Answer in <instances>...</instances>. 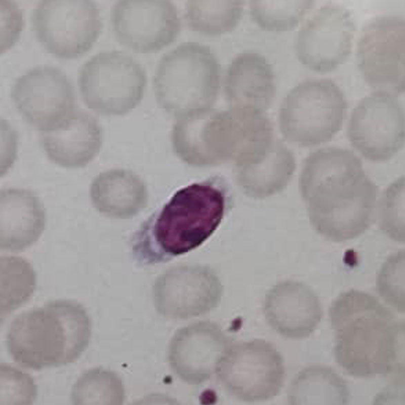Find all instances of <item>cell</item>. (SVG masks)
Returning <instances> with one entry per match:
<instances>
[{"mask_svg": "<svg viewBox=\"0 0 405 405\" xmlns=\"http://www.w3.org/2000/svg\"><path fill=\"white\" fill-rule=\"evenodd\" d=\"M224 185L212 179L177 191L134 233L132 252L136 263L143 266L164 263L204 244L224 218Z\"/></svg>", "mask_w": 405, "mask_h": 405, "instance_id": "3", "label": "cell"}, {"mask_svg": "<svg viewBox=\"0 0 405 405\" xmlns=\"http://www.w3.org/2000/svg\"><path fill=\"white\" fill-rule=\"evenodd\" d=\"M404 19L394 15L373 18L362 28L357 64L366 83L375 91L396 96L404 93Z\"/></svg>", "mask_w": 405, "mask_h": 405, "instance_id": "10", "label": "cell"}, {"mask_svg": "<svg viewBox=\"0 0 405 405\" xmlns=\"http://www.w3.org/2000/svg\"><path fill=\"white\" fill-rule=\"evenodd\" d=\"M222 288L208 268L180 265L161 274L153 288L156 311L173 319H186L204 315L219 304Z\"/></svg>", "mask_w": 405, "mask_h": 405, "instance_id": "15", "label": "cell"}, {"mask_svg": "<svg viewBox=\"0 0 405 405\" xmlns=\"http://www.w3.org/2000/svg\"><path fill=\"white\" fill-rule=\"evenodd\" d=\"M263 311L270 327L279 335L292 339L308 337L323 315L319 299L306 285L287 281L266 295Z\"/></svg>", "mask_w": 405, "mask_h": 405, "instance_id": "17", "label": "cell"}, {"mask_svg": "<svg viewBox=\"0 0 405 405\" xmlns=\"http://www.w3.org/2000/svg\"><path fill=\"white\" fill-rule=\"evenodd\" d=\"M31 25L37 40L61 59L80 57L98 38L102 28L99 8L90 0H46L34 8Z\"/></svg>", "mask_w": 405, "mask_h": 405, "instance_id": "9", "label": "cell"}, {"mask_svg": "<svg viewBox=\"0 0 405 405\" xmlns=\"http://www.w3.org/2000/svg\"><path fill=\"white\" fill-rule=\"evenodd\" d=\"M404 251L390 255L377 274L376 290L382 299L399 313H404Z\"/></svg>", "mask_w": 405, "mask_h": 405, "instance_id": "28", "label": "cell"}, {"mask_svg": "<svg viewBox=\"0 0 405 405\" xmlns=\"http://www.w3.org/2000/svg\"><path fill=\"white\" fill-rule=\"evenodd\" d=\"M220 77V64L208 46L183 43L160 60L153 80L155 97L160 107L177 118L210 110Z\"/></svg>", "mask_w": 405, "mask_h": 405, "instance_id": "5", "label": "cell"}, {"mask_svg": "<svg viewBox=\"0 0 405 405\" xmlns=\"http://www.w3.org/2000/svg\"><path fill=\"white\" fill-rule=\"evenodd\" d=\"M43 148L48 158L65 168L84 167L99 153L102 133L97 119L75 110L55 128L41 132Z\"/></svg>", "mask_w": 405, "mask_h": 405, "instance_id": "18", "label": "cell"}, {"mask_svg": "<svg viewBox=\"0 0 405 405\" xmlns=\"http://www.w3.org/2000/svg\"><path fill=\"white\" fill-rule=\"evenodd\" d=\"M329 317L334 355L350 376L390 377L404 372V322L377 298L350 290L332 302Z\"/></svg>", "mask_w": 405, "mask_h": 405, "instance_id": "2", "label": "cell"}, {"mask_svg": "<svg viewBox=\"0 0 405 405\" xmlns=\"http://www.w3.org/2000/svg\"><path fill=\"white\" fill-rule=\"evenodd\" d=\"M348 108L340 87L328 79L301 82L287 94L281 109L286 134L304 146L330 141L342 129Z\"/></svg>", "mask_w": 405, "mask_h": 405, "instance_id": "7", "label": "cell"}, {"mask_svg": "<svg viewBox=\"0 0 405 405\" xmlns=\"http://www.w3.org/2000/svg\"><path fill=\"white\" fill-rule=\"evenodd\" d=\"M232 343L230 336L216 322L197 321L174 334L168 347V362L183 382L201 384L215 374L219 360Z\"/></svg>", "mask_w": 405, "mask_h": 405, "instance_id": "16", "label": "cell"}, {"mask_svg": "<svg viewBox=\"0 0 405 405\" xmlns=\"http://www.w3.org/2000/svg\"><path fill=\"white\" fill-rule=\"evenodd\" d=\"M350 143L364 158L388 160L403 147L404 114L396 95L375 91L353 110L347 128Z\"/></svg>", "mask_w": 405, "mask_h": 405, "instance_id": "11", "label": "cell"}, {"mask_svg": "<svg viewBox=\"0 0 405 405\" xmlns=\"http://www.w3.org/2000/svg\"><path fill=\"white\" fill-rule=\"evenodd\" d=\"M379 226L391 239L404 242V178L400 177L384 191L377 206Z\"/></svg>", "mask_w": 405, "mask_h": 405, "instance_id": "27", "label": "cell"}, {"mask_svg": "<svg viewBox=\"0 0 405 405\" xmlns=\"http://www.w3.org/2000/svg\"><path fill=\"white\" fill-rule=\"evenodd\" d=\"M90 197L95 208L106 216L130 219L146 206L148 194L142 180L125 169L100 173L91 183Z\"/></svg>", "mask_w": 405, "mask_h": 405, "instance_id": "21", "label": "cell"}, {"mask_svg": "<svg viewBox=\"0 0 405 405\" xmlns=\"http://www.w3.org/2000/svg\"><path fill=\"white\" fill-rule=\"evenodd\" d=\"M245 2L229 0H190L186 2L184 18L189 28L215 35L232 31L242 16Z\"/></svg>", "mask_w": 405, "mask_h": 405, "instance_id": "23", "label": "cell"}, {"mask_svg": "<svg viewBox=\"0 0 405 405\" xmlns=\"http://www.w3.org/2000/svg\"><path fill=\"white\" fill-rule=\"evenodd\" d=\"M300 184L311 224L329 240L355 238L375 220L378 188L351 150L326 147L311 153Z\"/></svg>", "mask_w": 405, "mask_h": 405, "instance_id": "1", "label": "cell"}, {"mask_svg": "<svg viewBox=\"0 0 405 405\" xmlns=\"http://www.w3.org/2000/svg\"><path fill=\"white\" fill-rule=\"evenodd\" d=\"M91 328L82 304L69 300L52 301L14 319L7 336L9 352L15 362L29 369L66 365L85 350Z\"/></svg>", "mask_w": 405, "mask_h": 405, "instance_id": "4", "label": "cell"}, {"mask_svg": "<svg viewBox=\"0 0 405 405\" xmlns=\"http://www.w3.org/2000/svg\"><path fill=\"white\" fill-rule=\"evenodd\" d=\"M125 391L121 379L112 371L102 368L88 371L78 380L73 388V401L76 403L122 404Z\"/></svg>", "mask_w": 405, "mask_h": 405, "instance_id": "26", "label": "cell"}, {"mask_svg": "<svg viewBox=\"0 0 405 405\" xmlns=\"http://www.w3.org/2000/svg\"><path fill=\"white\" fill-rule=\"evenodd\" d=\"M146 73L134 58L123 52L97 54L82 67L78 86L89 108L105 115L126 114L141 102Z\"/></svg>", "mask_w": 405, "mask_h": 405, "instance_id": "6", "label": "cell"}, {"mask_svg": "<svg viewBox=\"0 0 405 405\" xmlns=\"http://www.w3.org/2000/svg\"><path fill=\"white\" fill-rule=\"evenodd\" d=\"M45 223L44 206L35 193L16 188L1 191V250L24 251L38 239Z\"/></svg>", "mask_w": 405, "mask_h": 405, "instance_id": "19", "label": "cell"}, {"mask_svg": "<svg viewBox=\"0 0 405 405\" xmlns=\"http://www.w3.org/2000/svg\"><path fill=\"white\" fill-rule=\"evenodd\" d=\"M1 314L6 315L26 303L36 286V276L31 264L16 256L1 257Z\"/></svg>", "mask_w": 405, "mask_h": 405, "instance_id": "24", "label": "cell"}, {"mask_svg": "<svg viewBox=\"0 0 405 405\" xmlns=\"http://www.w3.org/2000/svg\"><path fill=\"white\" fill-rule=\"evenodd\" d=\"M309 0H254L250 2V14L261 28L285 32L296 28L314 6Z\"/></svg>", "mask_w": 405, "mask_h": 405, "instance_id": "25", "label": "cell"}, {"mask_svg": "<svg viewBox=\"0 0 405 405\" xmlns=\"http://www.w3.org/2000/svg\"><path fill=\"white\" fill-rule=\"evenodd\" d=\"M287 398L290 404H347L350 392L345 380L333 368L312 364L294 377Z\"/></svg>", "mask_w": 405, "mask_h": 405, "instance_id": "22", "label": "cell"}, {"mask_svg": "<svg viewBox=\"0 0 405 405\" xmlns=\"http://www.w3.org/2000/svg\"><path fill=\"white\" fill-rule=\"evenodd\" d=\"M226 97L231 103L265 108L276 93L273 68L266 58L255 52H245L229 64L224 79Z\"/></svg>", "mask_w": 405, "mask_h": 405, "instance_id": "20", "label": "cell"}, {"mask_svg": "<svg viewBox=\"0 0 405 405\" xmlns=\"http://www.w3.org/2000/svg\"><path fill=\"white\" fill-rule=\"evenodd\" d=\"M114 36L119 44L138 53L159 51L173 43L181 29L174 4L168 0H121L110 15Z\"/></svg>", "mask_w": 405, "mask_h": 405, "instance_id": "12", "label": "cell"}, {"mask_svg": "<svg viewBox=\"0 0 405 405\" xmlns=\"http://www.w3.org/2000/svg\"><path fill=\"white\" fill-rule=\"evenodd\" d=\"M355 25L348 9L328 4L317 9L300 29L295 43L300 62L319 73L331 72L349 56Z\"/></svg>", "mask_w": 405, "mask_h": 405, "instance_id": "13", "label": "cell"}, {"mask_svg": "<svg viewBox=\"0 0 405 405\" xmlns=\"http://www.w3.org/2000/svg\"><path fill=\"white\" fill-rule=\"evenodd\" d=\"M215 374L229 395L254 402L277 396L283 387L286 371L276 347L256 339L232 343L219 360Z\"/></svg>", "mask_w": 405, "mask_h": 405, "instance_id": "8", "label": "cell"}, {"mask_svg": "<svg viewBox=\"0 0 405 405\" xmlns=\"http://www.w3.org/2000/svg\"><path fill=\"white\" fill-rule=\"evenodd\" d=\"M11 97L22 117L41 132L55 128L76 110L71 84L51 66L35 67L18 78Z\"/></svg>", "mask_w": 405, "mask_h": 405, "instance_id": "14", "label": "cell"}]
</instances>
